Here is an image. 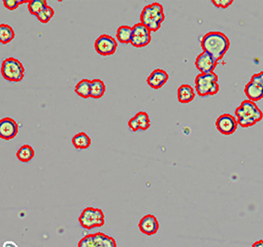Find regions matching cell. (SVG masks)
I'll list each match as a JSON object with an SVG mask.
<instances>
[{"mask_svg":"<svg viewBox=\"0 0 263 247\" xmlns=\"http://www.w3.org/2000/svg\"><path fill=\"white\" fill-rule=\"evenodd\" d=\"M133 36V27L130 26H120L116 32V39L121 44H131Z\"/></svg>","mask_w":263,"mask_h":247,"instance_id":"obj_17","label":"cell"},{"mask_svg":"<svg viewBox=\"0 0 263 247\" xmlns=\"http://www.w3.org/2000/svg\"><path fill=\"white\" fill-rule=\"evenodd\" d=\"M128 126L132 132L147 131L151 127V119L147 112H139L135 117L130 119Z\"/></svg>","mask_w":263,"mask_h":247,"instance_id":"obj_12","label":"cell"},{"mask_svg":"<svg viewBox=\"0 0 263 247\" xmlns=\"http://www.w3.org/2000/svg\"><path fill=\"white\" fill-rule=\"evenodd\" d=\"M253 82L258 83L260 85L263 86V72H261L260 74H255L253 77H252V81Z\"/></svg>","mask_w":263,"mask_h":247,"instance_id":"obj_29","label":"cell"},{"mask_svg":"<svg viewBox=\"0 0 263 247\" xmlns=\"http://www.w3.org/2000/svg\"><path fill=\"white\" fill-rule=\"evenodd\" d=\"M106 92V85L101 80L91 81V98L99 99L104 96Z\"/></svg>","mask_w":263,"mask_h":247,"instance_id":"obj_21","label":"cell"},{"mask_svg":"<svg viewBox=\"0 0 263 247\" xmlns=\"http://www.w3.org/2000/svg\"><path fill=\"white\" fill-rule=\"evenodd\" d=\"M54 15H55V10L51 7V6H47L38 16H37V19L41 22V23H43V24H47V23H49L51 20H52V18L54 17Z\"/></svg>","mask_w":263,"mask_h":247,"instance_id":"obj_25","label":"cell"},{"mask_svg":"<svg viewBox=\"0 0 263 247\" xmlns=\"http://www.w3.org/2000/svg\"><path fill=\"white\" fill-rule=\"evenodd\" d=\"M177 98L181 104H188L195 98V91L189 84H182L177 91Z\"/></svg>","mask_w":263,"mask_h":247,"instance_id":"obj_16","label":"cell"},{"mask_svg":"<svg viewBox=\"0 0 263 247\" xmlns=\"http://www.w3.org/2000/svg\"><path fill=\"white\" fill-rule=\"evenodd\" d=\"M79 247H94V235L86 236L80 242Z\"/></svg>","mask_w":263,"mask_h":247,"instance_id":"obj_27","label":"cell"},{"mask_svg":"<svg viewBox=\"0 0 263 247\" xmlns=\"http://www.w3.org/2000/svg\"><path fill=\"white\" fill-rule=\"evenodd\" d=\"M3 5L10 11H13L17 9L21 4L29 1H24V0H3Z\"/></svg>","mask_w":263,"mask_h":247,"instance_id":"obj_26","label":"cell"},{"mask_svg":"<svg viewBox=\"0 0 263 247\" xmlns=\"http://www.w3.org/2000/svg\"><path fill=\"white\" fill-rule=\"evenodd\" d=\"M75 91L82 98L85 99L91 98V81L89 80L81 81L77 84Z\"/></svg>","mask_w":263,"mask_h":247,"instance_id":"obj_22","label":"cell"},{"mask_svg":"<svg viewBox=\"0 0 263 247\" xmlns=\"http://www.w3.org/2000/svg\"><path fill=\"white\" fill-rule=\"evenodd\" d=\"M19 247L18 245L14 242H11V241H8V242H5L3 244V247Z\"/></svg>","mask_w":263,"mask_h":247,"instance_id":"obj_30","label":"cell"},{"mask_svg":"<svg viewBox=\"0 0 263 247\" xmlns=\"http://www.w3.org/2000/svg\"><path fill=\"white\" fill-rule=\"evenodd\" d=\"M1 76L7 82H20L24 79L25 69L17 59L8 58L2 62Z\"/></svg>","mask_w":263,"mask_h":247,"instance_id":"obj_5","label":"cell"},{"mask_svg":"<svg viewBox=\"0 0 263 247\" xmlns=\"http://www.w3.org/2000/svg\"><path fill=\"white\" fill-rule=\"evenodd\" d=\"M218 62L208 53L202 52L198 55L195 61V67L200 74H211L214 73Z\"/></svg>","mask_w":263,"mask_h":247,"instance_id":"obj_10","label":"cell"},{"mask_svg":"<svg viewBox=\"0 0 263 247\" xmlns=\"http://www.w3.org/2000/svg\"><path fill=\"white\" fill-rule=\"evenodd\" d=\"M72 143L74 145V147L79 150V151H84V150H88V148L91 146V140L89 138L88 134L86 133H79L77 134L73 140Z\"/></svg>","mask_w":263,"mask_h":247,"instance_id":"obj_18","label":"cell"},{"mask_svg":"<svg viewBox=\"0 0 263 247\" xmlns=\"http://www.w3.org/2000/svg\"><path fill=\"white\" fill-rule=\"evenodd\" d=\"M237 118L231 114H223L216 121L217 130L224 136L233 135L238 129Z\"/></svg>","mask_w":263,"mask_h":247,"instance_id":"obj_9","label":"cell"},{"mask_svg":"<svg viewBox=\"0 0 263 247\" xmlns=\"http://www.w3.org/2000/svg\"><path fill=\"white\" fill-rule=\"evenodd\" d=\"M245 93L248 97V100L258 102L263 98V86L258 83L250 82L245 87Z\"/></svg>","mask_w":263,"mask_h":247,"instance_id":"obj_15","label":"cell"},{"mask_svg":"<svg viewBox=\"0 0 263 247\" xmlns=\"http://www.w3.org/2000/svg\"><path fill=\"white\" fill-rule=\"evenodd\" d=\"M35 157L34 149L29 145L22 146L16 153V158L21 163H29Z\"/></svg>","mask_w":263,"mask_h":247,"instance_id":"obj_19","label":"cell"},{"mask_svg":"<svg viewBox=\"0 0 263 247\" xmlns=\"http://www.w3.org/2000/svg\"><path fill=\"white\" fill-rule=\"evenodd\" d=\"M140 231L146 236H154L160 230V224L158 219L153 215H146L139 223Z\"/></svg>","mask_w":263,"mask_h":247,"instance_id":"obj_13","label":"cell"},{"mask_svg":"<svg viewBox=\"0 0 263 247\" xmlns=\"http://www.w3.org/2000/svg\"><path fill=\"white\" fill-rule=\"evenodd\" d=\"M19 132V127L15 120L11 118H3L0 121V138L5 141L13 140Z\"/></svg>","mask_w":263,"mask_h":247,"instance_id":"obj_11","label":"cell"},{"mask_svg":"<svg viewBox=\"0 0 263 247\" xmlns=\"http://www.w3.org/2000/svg\"><path fill=\"white\" fill-rule=\"evenodd\" d=\"M234 2V0H213L212 3L214 6L218 7V8H223L226 9L228 8L230 5H232Z\"/></svg>","mask_w":263,"mask_h":247,"instance_id":"obj_28","label":"cell"},{"mask_svg":"<svg viewBox=\"0 0 263 247\" xmlns=\"http://www.w3.org/2000/svg\"><path fill=\"white\" fill-rule=\"evenodd\" d=\"M118 47L117 41L109 35H101L94 42L96 53L102 57H108L115 54Z\"/></svg>","mask_w":263,"mask_h":247,"instance_id":"obj_7","label":"cell"},{"mask_svg":"<svg viewBox=\"0 0 263 247\" xmlns=\"http://www.w3.org/2000/svg\"><path fill=\"white\" fill-rule=\"evenodd\" d=\"M94 247H117V245L112 237L97 233L94 235Z\"/></svg>","mask_w":263,"mask_h":247,"instance_id":"obj_20","label":"cell"},{"mask_svg":"<svg viewBox=\"0 0 263 247\" xmlns=\"http://www.w3.org/2000/svg\"><path fill=\"white\" fill-rule=\"evenodd\" d=\"M166 20L164 7L162 4L155 2L144 7L141 13V23L147 26L152 32H158Z\"/></svg>","mask_w":263,"mask_h":247,"instance_id":"obj_3","label":"cell"},{"mask_svg":"<svg viewBox=\"0 0 263 247\" xmlns=\"http://www.w3.org/2000/svg\"><path fill=\"white\" fill-rule=\"evenodd\" d=\"M252 247H263V241L261 240V241H259V242L255 243Z\"/></svg>","mask_w":263,"mask_h":247,"instance_id":"obj_31","label":"cell"},{"mask_svg":"<svg viewBox=\"0 0 263 247\" xmlns=\"http://www.w3.org/2000/svg\"><path fill=\"white\" fill-rule=\"evenodd\" d=\"M80 224L86 230L101 228L105 224V216L102 210L98 208L88 207L80 216Z\"/></svg>","mask_w":263,"mask_h":247,"instance_id":"obj_6","label":"cell"},{"mask_svg":"<svg viewBox=\"0 0 263 247\" xmlns=\"http://www.w3.org/2000/svg\"><path fill=\"white\" fill-rule=\"evenodd\" d=\"M48 6V3L46 0H30L28 3V9L29 12L34 15L38 16L46 7Z\"/></svg>","mask_w":263,"mask_h":247,"instance_id":"obj_24","label":"cell"},{"mask_svg":"<svg viewBox=\"0 0 263 247\" xmlns=\"http://www.w3.org/2000/svg\"><path fill=\"white\" fill-rule=\"evenodd\" d=\"M15 37L14 30L7 24L0 25V42L2 45L9 44Z\"/></svg>","mask_w":263,"mask_h":247,"instance_id":"obj_23","label":"cell"},{"mask_svg":"<svg viewBox=\"0 0 263 247\" xmlns=\"http://www.w3.org/2000/svg\"><path fill=\"white\" fill-rule=\"evenodd\" d=\"M195 89L201 97L216 95L220 90L218 76L214 73L198 75L195 79Z\"/></svg>","mask_w":263,"mask_h":247,"instance_id":"obj_4","label":"cell"},{"mask_svg":"<svg viewBox=\"0 0 263 247\" xmlns=\"http://www.w3.org/2000/svg\"><path fill=\"white\" fill-rule=\"evenodd\" d=\"M203 52L210 54L217 62L221 61L231 47L230 39L222 32H208L200 40Z\"/></svg>","mask_w":263,"mask_h":247,"instance_id":"obj_1","label":"cell"},{"mask_svg":"<svg viewBox=\"0 0 263 247\" xmlns=\"http://www.w3.org/2000/svg\"><path fill=\"white\" fill-rule=\"evenodd\" d=\"M152 31L143 23H138L133 27L132 46L135 48H144L152 41Z\"/></svg>","mask_w":263,"mask_h":247,"instance_id":"obj_8","label":"cell"},{"mask_svg":"<svg viewBox=\"0 0 263 247\" xmlns=\"http://www.w3.org/2000/svg\"><path fill=\"white\" fill-rule=\"evenodd\" d=\"M236 118L241 127L250 128L263 120V113L256 102L245 100L236 109Z\"/></svg>","mask_w":263,"mask_h":247,"instance_id":"obj_2","label":"cell"},{"mask_svg":"<svg viewBox=\"0 0 263 247\" xmlns=\"http://www.w3.org/2000/svg\"><path fill=\"white\" fill-rule=\"evenodd\" d=\"M169 80H170V76L166 71L162 69H157L149 76L147 83L153 89H161L169 82Z\"/></svg>","mask_w":263,"mask_h":247,"instance_id":"obj_14","label":"cell"}]
</instances>
